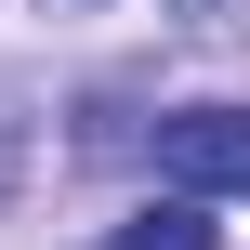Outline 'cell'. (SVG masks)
I'll return each instance as SVG.
<instances>
[{"label":"cell","instance_id":"cell-1","mask_svg":"<svg viewBox=\"0 0 250 250\" xmlns=\"http://www.w3.org/2000/svg\"><path fill=\"white\" fill-rule=\"evenodd\" d=\"M158 171L185 198H250V105H185L158 119Z\"/></svg>","mask_w":250,"mask_h":250},{"label":"cell","instance_id":"cell-2","mask_svg":"<svg viewBox=\"0 0 250 250\" xmlns=\"http://www.w3.org/2000/svg\"><path fill=\"white\" fill-rule=\"evenodd\" d=\"M105 250H211V224H198V198H158V211H132Z\"/></svg>","mask_w":250,"mask_h":250}]
</instances>
